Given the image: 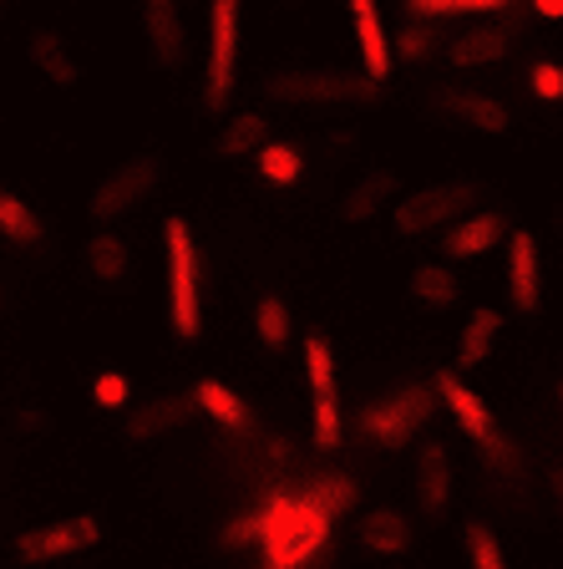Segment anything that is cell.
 I'll use <instances>...</instances> for the list:
<instances>
[{"label": "cell", "mask_w": 563, "mask_h": 569, "mask_svg": "<svg viewBox=\"0 0 563 569\" xmlns=\"http://www.w3.org/2000/svg\"><path fill=\"white\" fill-rule=\"evenodd\" d=\"M239 71V0H209V71H203V107L223 112L234 97Z\"/></svg>", "instance_id": "7"}, {"label": "cell", "mask_w": 563, "mask_h": 569, "mask_svg": "<svg viewBox=\"0 0 563 569\" xmlns=\"http://www.w3.org/2000/svg\"><path fill=\"white\" fill-rule=\"evenodd\" d=\"M254 163H259V178H270L274 189H290V183H300V173H305V158H300V148H290V142H259Z\"/></svg>", "instance_id": "29"}, {"label": "cell", "mask_w": 563, "mask_h": 569, "mask_svg": "<svg viewBox=\"0 0 563 569\" xmlns=\"http://www.w3.org/2000/svg\"><path fill=\"white\" fill-rule=\"evenodd\" d=\"M432 112L446 122V128H468V132H507L513 128V112H507L497 97L472 92V87H442L432 97Z\"/></svg>", "instance_id": "10"}, {"label": "cell", "mask_w": 563, "mask_h": 569, "mask_svg": "<svg viewBox=\"0 0 563 569\" xmlns=\"http://www.w3.org/2000/svg\"><path fill=\"white\" fill-rule=\"evenodd\" d=\"M264 97L284 107H375L381 82L365 71H335V67H290L264 77Z\"/></svg>", "instance_id": "2"}, {"label": "cell", "mask_w": 563, "mask_h": 569, "mask_svg": "<svg viewBox=\"0 0 563 569\" xmlns=\"http://www.w3.org/2000/svg\"><path fill=\"white\" fill-rule=\"evenodd\" d=\"M406 290H411V300L422 310H458L462 306V280L452 274V264H416L411 270V280H406Z\"/></svg>", "instance_id": "22"}, {"label": "cell", "mask_w": 563, "mask_h": 569, "mask_svg": "<svg viewBox=\"0 0 563 569\" xmlns=\"http://www.w3.org/2000/svg\"><path fill=\"white\" fill-rule=\"evenodd\" d=\"M193 412L213 417V422L229 427V432H249V427H254V412H249L244 397H239L234 387L213 381V377H203L199 387H193Z\"/></svg>", "instance_id": "20"}, {"label": "cell", "mask_w": 563, "mask_h": 569, "mask_svg": "<svg viewBox=\"0 0 563 569\" xmlns=\"http://www.w3.org/2000/svg\"><path fill=\"white\" fill-rule=\"evenodd\" d=\"M436 412V397H432V381H396L391 391L371 397L355 417V432H361L365 448H381V452H396L406 448Z\"/></svg>", "instance_id": "3"}, {"label": "cell", "mask_w": 563, "mask_h": 569, "mask_svg": "<svg viewBox=\"0 0 563 569\" xmlns=\"http://www.w3.org/2000/svg\"><path fill=\"white\" fill-rule=\"evenodd\" d=\"M300 498H310V503L335 523L341 513H351L355 503H361V483H355L351 473H320V478H310V483L300 488Z\"/></svg>", "instance_id": "26"}, {"label": "cell", "mask_w": 563, "mask_h": 569, "mask_svg": "<svg viewBox=\"0 0 563 569\" xmlns=\"http://www.w3.org/2000/svg\"><path fill=\"white\" fill-rule=\"evenodd\" d=\"M163 183V158L158 153H138L128 158V163H118L112 173L102 178L92 189V199H87V213H92V224L107 229L118 224L122 213H132L142 199H153V189Z\"/></svg>", "instance_id": "6"}, {"label": "cell", "mask_w": 563, "mask_h": 569, "mask_svg": "<svg viewBox=\"0 0 563 569\" xmlns=\"http://www.w3.org/2000/svg\"><path fill=\"white\" fill-rule=\"evenodd\" d=\"M442 41H446V36H436L432 21H422V26L411 21L406 31L391 41V57H401V61H426V57H436V51H442Z\"/></svg>", "instance_id": "32"}, {"label": "cell", "mask_w": 563, "mask_h": 569, "mask_svg": "<svg viewBox=\"0 0 563 569\" xmlns=\"http://www.w3.org/2000/svg\"><path fill=\"white\" fill-rule=\"evenodd\" d=\"M497 336H503V310L493 306H477L468 310V320H462V336H458V367H482L487 356H493Z\"/></svg>", "instance_id": "21"}, {"label": "cell", "mask_w": 563, "mask_h": 569, "mask_svg": "<svg viewBox=\"0 0 563 569\" xmlns=\"http://www.w3.org/2000/svg\"><path fill=\"white\" fill-rule=\"evenodd\" d=\"M507 300L517 316H539L543 306V254L529 229H507Z\"/></svg>", "instance_id": "13"}, {"label": "cell", "mask_w": 563, "mask_h": 569, "mask_svg": "<svg viewBox=\"0 0 563 569\" xmlns=\"http://www.w3.org/2000/svg\"><path fill=\"white\" fill-rule=\"evenodd\" d=\"M477 183L472 178H452V183H432V189H416L406 199L391 203V224L401 239H422L432 229H446L452 219L468 213V203H477Z\"/></svg>", "instance_id": "5"}, {"label": "cell", "mask_w": 563, "mask_h": 569, "mask_svg": "<svg viewBox=\"0 0 563 569\" xmlns=\"http://www.w3.org/2000/svg\"><path fill=\"white\" fill-rule=\"evenodd\" d=\"M503 239H507L503 213H493V209L462 213V219H452V224L442 229V260H446V264H458V260H477V254L497 249Z\"/></svg>", "instance_id": "15"}, {"label": "cell", "mask_w": 563, "mask_h": 569, "mask_svg": "<svg viewBox=\"0 0 563 569\" xmlns=\"http://www.w3.org/2000/svg\"><path fill=\"white\" fill-rule=\"evenodd\" d=\"M259 142H270V118H259V112H239L219 128L213 138V158H254Z\"/></svg>", "instance_id": "27"}, {"label": "cell", "mask_w": 563, "mask_h": 569, "mask_svg": "<svg viewBox=\"0 0 563 569\" xmlns=\"http://www.w3.org/2000/svg\"><path fill=\"white\" fill-rule=\"evenodd\" d=\"M432 397L446 407V412H452V422L462 427V438H468V442H487L497 432L493 407L482 402V397L458 377V371H436V377H432Z\"/></svg>", "instance_id": "14"}, {"label": "cell", "mask_w": 563, "mask_h": 569, "mask_svg": "<svg viewBox=\"0 0 563 569\" xmlns=\"http://www.w3.org/2000/svg\"><path fill=\"white\" fill-rule=\"evenodd\" d=\"M533 11H539L543 21H559V16H563V0H533Z\"/></svg>", "instance_id": "38"}, {"label": "cell", "mask_w": 563, "mask_h": 569, "mask_svg": "<svg viewBox=\"0 0 563 569\" xmlns=\"http://www.w3.org/2000/svg\"><path fill=\"white\" fill-rule=\"evenodd\" d=\"M188 417H193V402H183V397H158V402L138 407V412L128 417V438L158 442V438H168L173 427H183Z\"/></svg>", "instance_id": "24"}, {"label": "cell", "mask_w": 563, "mask_h": 569, "mask_svg": "<svg viewBox=\"0 0 563 569\" xmlns=\"http://www.w3.org/2000/svg\"><path fill=\"white\" fill-rule=\"evenodd\" d=\"M163 254H168V326L178 341H199L203 331V290H199V249L188 219H163Z\"/></svg>", "instance_id": "4"}, {"label": "cell", "mask_w": 563, "mask_h": 569, "mask_svg": "<svg viewBox=\"0 0 563 569\" xmlns=\"http://www.w3.org/2000/svg\"><path fill=\"white\" fill-rule=\"evenodd\" d=\"M82 260L97 284H128V274H132V249L118 229H97V234L87 239Z\"/></svg>", "instance_id": "19"}, {"label": "cell", "mask_w": 563, "mask_h": 569, "mask_svg": "<svg viewBox=\"0 0 563 569\" xmlns=\"http://www.w3.org/2000/svg\"><path fill=\"white\" fill-rule=\"evenodd\" d=\"M264 569H274V565H264Z\"/></svg>", "instance_id": "39"}, {"label": "cell", "mask_w": 563, "mask_h": 569, "mask_svg": "<svg viewBox=\"0 0 563 569\" xmlns=\"http://www.w3.org/2000/svg\"><path fill=\"white\" fill-rule=\"evenodd\" d=\"M482 448V458H487V468H493L497 478H517V468H523V452H517V442L507 438V432H493V438L487 442H477Z\"/></svg>", "instance_id": "35"}, {"label": "cell", "mask_w": 563, "mask_h": 569, "mask_svg": "<svg viewBox=\"0 0 563 569\" xmlns=\"http://www.w3.org/2000/svg\"><path fill=\"white\" fill-rule=\"evenodd\" d=\"M468 559L472 569H507V555L487 523H468Z\"/></svg>", "instance_id": "33"}, {"label": "cell", "mask_w": 563, "mask_h": 569, "mask_svg": "<svg viewBox=\"0 0 563 569\" xmlns=\"http://www.w3.org/2000/svg\"><path fill=\"white\" fill-rule=\"evenodd\" d=\"M92 402L102 407V412H122V407L132 402V381H128V371H97V381H92Z\"/></svg>", "instance_id": "34"}, {"label": "cell", "mask_w": 563, "mask_h": 569, "mask_svg": "<svg viewBox=\"0 0 563 569\" xmlns=\"http://www.w3.org/2000/svg\"><path fill=\"white\" fill-rule=\"evenodd\" d=\"M0 6H6V0H0Z\"/></svg>", "instance_id": "40"}, {"label": "cell", "mask_w": 563, "mask_h": 569, "mask_svg": "<svg viewBox=\"0 0 563 569\" xmlns=\"http://www.w3.org/2000/svg\"><path fill=\"white\" fill-rule=\"evenodd\" d=\"M507 11V0H406L411 21H446V16H493Z\"/></svg>", "instance_id": "31"}, {"label": "cell", "mask_w": 563, "mask_h": 569, "mask_svg": "<svg viewBox=\"0 0 563 569\" xmlns=\"http://www.w3.org/2000/svg\"><path fill=\"white\" fill-rule=\"evenodd\" d=\"M529 87H533V97H543V102H559L563 97V67L559 61H539V67L529 71Z\"/></svg>", "instance_id": "36"}, {"label": "cell", "mask_w": 563, "mask_h": 569, "mask_svg": "<svg viewBox=\"0 0 563 569\" xmlns=\"http://www.w3.org/2000/svg\"><path fill=\"white\" fill-rule=\"evenodd\" d=\"M142 36H148V61L158 71H178L188 61V31L178 16V0H138Z\"/></svg>", "instance_id": "12"}, {"label": "cell", "mask_w": 563, "mask_h": 569, "mask_svg": "<svg viewBox=\"0 0 563 569\" xmlns=\"http://www.w3.org/2000/svg\"><path fill=\"white\" fill-rule=\"evenodd\" d=\"M351 6V26H355V41H361V67L371 82H386L391 77V36L386 21H381V0H345Z\"/></svg>", "instance_id": "16"}, {"label": "cell", "mask_w": 563, "mask_h": 569, "mask_svg": "<svg viewBox=\"0 0 563 569\" xmlns=\"http://www.w3.org/2000/svg\"><path fill=\"white\" fill-rule=\"evenodd\" d=\"M513 51V36L497 31V26H477V31L458 36V41H446V57L458 61V67H493Z\"/></svg>", "instance_id": "25"}, {"label": "cell", "mask_w": 563, "mask_h": 569, "mask_svg": "<svg viewBox=\"0 0 563 569\" xmlns=\"http://www.w3.org/2000/svg\"><path fill=\"white\" fill-rule=\"evenodd\" d=\"M26 57H31V67L41 71L47 82H57V87H77V82H82V61L71 57L67 36L31 31V36H26Z\"/></svg>", "instance_id": "18"}, {"label": "cell", "mask_w": 563, "mask_h": 569, "mask_svg": "<svg viewBox=\"0 0 563 569\" xmlns=\"http://www.w3.org/2000/svg\"><path fill=\"white\" fill-rule=\"evenodd\" d=\"M0 239L16 249L41 244V219H36V209L16 189H6V183H0Z\"/></svg>", "instance_id": "28"}, {"label": "cell", "mask_w": 563, "mask_h": 569, "mask_svg": "<svg viewBox=\"0 0 563 569\" xmlns=\"http://www.w3.org/2000/svg\"><path fill=\"white\" fill-rule=\"evenodd\" d=\"M361 545L371 555L391 559V555H406L411 549V519L401 509H371L361 519Z\"/></svg>", "instance_id": "23"}, {"label": "cell", "mask_w": 563, "mask_h": 569, "mask_svg": "<svg viewBox=\"0 0 563 569\" xmlns=\"http://www.w3.org/2000/svg\"><path fill=\"white\" fill-rule=\"evenodd\" d=\"M244 545H259V509L239 513V519L223 529V549H244Z\"/></svg>", "instance_id": "37"}, {"label": "cell", "mask_w": 563, "mask_h": 569, "mask_svg": "<svg viewBox=\"0 0 563 569\" xmlns=\"http://www.w3.org/2000/svg\"><path fill=\"white\" fill-rule=\"evenodd\" d=\"M396 173H386V168H371V173H361L345 189V199H341V219L345 224H365V219H375L381 209H391L396 203Z\"/></svg>", "instance_id": "17"}, {"label": "cell", "mask_w": 563, "mask_h": 569, "mask_svg": "<svg viewBox=\"0 0 563 569\" xmlns=\"http://www.w3.org/2000/svg\"><path fill=\"white\" fill-rule=\"evenodd\" d=\"M452 483H458V468H452V452L446 442H426L416 448V462H411V498L426 519H442L452 509Z\"/></svg>", "instance_id": "11"}, {"label": "cell", "mask_w": 563, "mask_h": 569, "mask_svg": "<svg viewBox=\"0 0 563 569\" xmlns=\"http://www.w3.org/2000/svg\"><path fill=\"white\" fill-rule=\"evenodd\" d=\"M330 519L300 493H280L259 509V545L274 569H305L325 549Z\"/></svg>", "instance_id": "1"}, {"label": "cell", "mask_w": 563, "mask_h": 569, "mask_svg": "<svg viewBox=\"0 0 563 569\" xmlns=\"http://www.w3.org/2000/svg\"><path fill=\"white\" fill-rule=\"evenodd\" d=\"M254 336L259 346H270V351H284L294 336V320H290V306H284L280 296H264L254 306Z\"/></svg>", "instance_id": "30"}, {"label": "cell", "mask_w": 563, "mask_h": 569, "mask_svg": "<svg viewBox=\"0 0 563 569\" xmlns=\"http://www.w3.org/2000/svg\"><path fill=\"white\" fill-rule=\"evenodd\" d=\"M305 381H310V432L315 448H341V377L325 336H305Z\"/></svg>", "instance_id": "8"}, {"label": "cell", "mask_w": 563, "mask_h": 569, "mask_svg": "<svg viewBox=\"0 0 563 569\" xmlns=\"http://www.w3.org/2000/svg\"><path fill=\"white\" fill-rule=\"evenodd\" d=\"M102 539V519L97 513H71V519H51V523H36L16 539V559L21 565H57V559H71L92 549Z\"/></svg>", "instance_id": "9"}]
</instances>
